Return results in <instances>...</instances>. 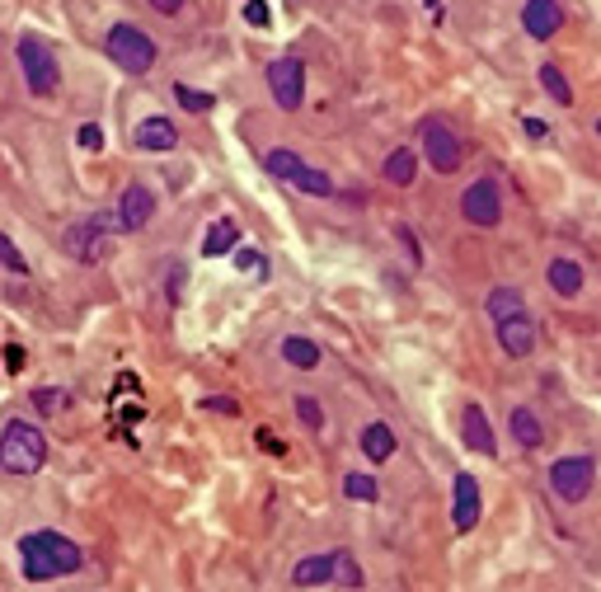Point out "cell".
<instances>
[{
    "label": "cell",
    "mask_w": 601,
    "mask_h": 592,
    "mask_svg": "<svg viewBox=\"0 0 601 592\" xmlns=\"http://www.w3.org/2000/svg\"><path fill=\"white\" fill-rule=\"evenodd\" d=\"M19 569L29 583H52V578L85 569V550L62 531H29V536H19Z\"/></svg>",
    "instance_id": "obj_1"
},
{
    "label": "cell",
    "mask_w": 601,
    "mask_h": 592,
    "mask_svg": "<svg viewBox=\"0 0 601 592\" xmlns=\"http://www.w3.org/2000/svg\"><path fill=\"white\" fill-rule=\"evenodd\" d=\"M47 466V437L38 423L10 419L0 433V470L5 475H38Z\"/></svg>",
    "instance_id": "obj_2"
},
{
    "label": "cell",
    "mask_w": 601,
    "mask_h": 592,
    "mask_svg": "<svg viewBox=\"0 0 601 592\" xmlns=\"http://www.w3.org/2000/svg\"><path fill=\"white\" fill-rule=\"evenodd\" d=\"M113 231H123V226H118V212L85 217V221H76V226H66L62 250L71 254L76 264H104L108 254H113Z\"/></svg>",
    "instance_id": "obj_3"
},
{
    "label": "cell",
    "mask_w": 601,
    "mask_h": 592,
    "mask_svg": "<svg viewBox=\"0 0 601 592\" xmlns=\"http://www.w3.org/2000/svg\"><path fill=\"white\" fill-rule=\"evenodd\" d=\"M15 57H19V71H24V85H29V94H38V99H52V94L62 90V66H57L52 47H47L38 33H24V38H19Z\"/></svg>",
    "instance_id": "obj_4"
},
{
    "label": "cell",
    "mask_w": 601,
    "mask_h": 592,
    "mask_svg": "<svg viewBox=\"0 0 601 592\" xmlns=\"http://www.w3.org/2000/svg\"><path fill=\"white\" fill-rule=\"evenodd\" d=\"M104 52L113 57L118 71H127V76H146V71L160 62V47H155L137 24H113L104 38Z\"/></svg>",
    "instance_id": "obj_5"
},
{
    "label": "cell",
    "mask_w": 601,
    "mask_h": 592,
    "mask_svg": "<svg viewBox=\"0 0 601 592\" xmlns=\"http://www.w3.org/2000/svg\"><path fill=\"white\" fill-rule=\"evenodd\" d=\"M597 484V461L592 456H559L550 466V489H555L564 503H583Z\"/></svg>",
    "instance_id": "obj_6"
},
{
    "label": "cell",
    "mask_w": 601,
    "mask_h": 592,
    "mask_svg": "<svg viewBox=\"0 0 601 592\" xmlns=\"http://www.w3.org/2000/svg\"><path fill=\"white\" fill-rule=\"evenodd\" d=\"M461 217L470 221V226H479V231H489V226H498L503 221V188H498V179H475V184L461 193Z\"/></svg>",
    "instance_id": "obj_7"
},
{
    "label": "cell",
    "mask_w": 601,
    "mask_h": 592,
    "mask_svg": "<svg viewBox=\"0 0 601 592\" xmlns=\"http://www.w3.org/2000/svg\"><path fill=\"white\" fill-rule=\"evenodd\" d=\"M268 90H273L282 113L301 109V99H306V66H301V57H273L268 62Z\"/></svg>",
    "instance_id": "obj_8"
},
{
    "label": "cell",
    "mask_w": 601,
    "mask_h": 592,
    "mask_svg": "<svg viewBox=\"0 0 601 592\" xmlns=\"http://www.w3.org/2000/svg\"><path fill=\"white\" fill-rule=\"evenodd\" d=\"M423 156H428V165L437 174H456L465 160V146L442 118H428V123H423Z\"/></svg>",
    "instance_id": "obj_9"
},
{
    "label": "cell",
    "mask_w": 601,
    "mask_h": 592,
    "mask_svg": "<svg viewBox=\"0 0 601 592\" xmlns=\"http://www.w3.org/2000/svg\"><path fill=\"white\" fill-rule=\"evenodd\" d=\"M479 508H484L479 480L470 470H461V475L451 480V527H456V536H470V531L479 527Z\"/></svg>",
    "instance_id": "obj_10"
},
{
    "label": "cell",
    "mask_w": 601,
    "mask_h": 592,
    "mask_svg": "<svg viewBox=\"0 0 601 592\" xmlns=\"http://www.w3.org/2000/svg\"><path fill=\"white\" fill-rule=\"evenodd\" d=\"M494 329H498V343H503L508 358H531V353H536V320H531V311L508 315V320H498Z\"/></svg>",
    "instance_id": "obj_11"
},
{
    "label": "cell",
    "mask_w": 601,
    "mask_h": 592,
    "mask_svg": "<svg viewBox=\"0 0 601 592\" xmlns=\"http://www.w3.org/2000/svg\"><path fill=\"white\" fill-rule=\"evenodd\" d=\"M155 217V193L146 184H127L118 198V226L123 231H146Z\"/></svg>",
    "instance_id": "obj_12"
},
{
    "label": "cell",
    "mask_w": 601,
    "mask_h": 592,
    "mask_svg": "<svg viewBox=\"0 0 601 592\" xmlns=\"http://www.w3.org/2000/svg\"><path fill=\"white\" fill-rule=\"evenodd\" d=\"M522 29H526V38H536V43L555 38V33L564 29V10H559V0H526L522 5Z\"/></svg>",
    "instance_id": "obj_13"
},
{
    "label": "cell",
    "mask_w": 601,
    "mask_h": 592,
    "mask_svg": "<svg viewBox=\"0 0 601 592\" xmlns=\"http://www.w3.org/2000/svg\"><path fill=\"white\" fill-rule=\"evenodd\" d=\"M461 437H465V447H470V452H479V456H494L498 452L494 423H489L484 405H465L461 409Z\"/></svg>",
    "instance_id": "obj_14"
},
{
    "label": "cell",
    "mask_w": 601,
    "mask_h": 592,
    "mask_svg": "<svg viewBox=\"0 0 601 592\" xmlns=\"http://www.w3.org/2000/svg\"><path fill=\"white\" fill-rule=\"evenodd\" d=\"M132 141H137V151H174V146H179V127H174L170 118L151 113V118H141L137 123Z\"/></svg>",
    "instance_id": "obj_15"
},
{
    "label": "cell",
    "mask_w": 601,
    "mask_h": 592,
    "mask_svg": "<svg viewBox=\"0 0 601 592\" xmlns=\"http://www.w3.org/2000/svg\"><path fill=\"white\" fill-rule=\"evenodd\" d=\"M292 583L296 588H324V583H334V555H306V560H296Z\"/></svg>",
    "instance_id": "obj_16"
},
{
    "label": "cell",
    "mask_w": 601,
    "mask_h": 592,
    "mask_svg": "<svg viewBox=\"0 0 601 592\" xmlns=\"http://www.w3.org/2000/svg\"><path fill=\"white\" fill-rule=\"evenodd\" d=\"M362 456H367L371 466H381V461H390V456H395V428H390V423H367V428H362Z\"/></svg>",
    "instance_id": "obj_17"
},
{
    "label": "cell",
    "mask_w": 601,
    "mask_h": 592,
    "mask_svg": "<svg viewBox=\"0 0 601 592\" xmlns=\"http://www.w3.org/2000/svg\"><path fill=\"white\" fill-rule=\"evenodd\" d=\"M240 245V221L235 217H221L207 226V240H202V254L207 259H221V254H231Z\"/></svg>",
    "instance_id": "obj_18"
},
{
    "label": "cell",
    "mask_w": 601,
    "mask_h": 592,
    "mask_svg": "<svg viewBox=\"0 0 601 592\" xmlns=\"http://www.w3.org/2000/svg\"><path fill=\"white\" fill-rule=\"evenodd\" d=\"M381 174H386V184H395V188H409V184H414V174H418L414 146H395V151L386 156V165H381Z\"/></svg>",
    "instance_id": "obj_19"
},
{
    "label": "cell",
    "mask_w": 601,
    "mask_h": 592,
    "mask_svg": "<svg viewBox=\"0 0 601 592\" xmlns=\"http://www.w3.org/2000/svg\"><path fill=\"white\" fill-rule=\"evenodd\" d=\"M545 278H550V287H555L559 296L583 292V264H578V259H555V264L545 268Z\"/></svg>",
    "instance_id": "obj_20"
},
{
    "label": "cell",
    "mask_w": 601,
    "mask_h": 592,
    "mask_svg": "<svg viewBox=\"0 0 601 592\" xmlns=\"http://www.w3.org/2000/svg\"><path fill=\"white\" fill-rule=\"evenodd\" d=\"M508 428H512V437H517V447H526V452H536L540 442H545V428H540V419L531 409H512Z\"/></svg>",
    "instance_id": "obj_21"
},
{
    "label": "cell",
    "mask_w": 601,
    "mask_h": 592,
    "mask_svg": "<svg viewBox=\"0 0 601 592\" xmlns=\"http://www.w3.org/2000/svg\"><path fill=\"white\" fill-rule=\"evenodd\" d=\"M484 311H489V320H508V315H517V311H526V296L517 292V287H494V292L484 296Z\"/></svg>",
    "instance_id": "obj_22"
},
{
    "label": "cell",
    "mask_w": 601,
    "mask_h": 592,
    "mask_svg": "<svg viewBox=\"0 0 601 592\" xmlns=\"http://www.w3.org/2000/svg\"><path fill=\"white\" fill-rule=\"evenodd\" d=\"M282 358L292 362V367H301V372H310V367H320V343L301 339V334H287L282 339Z\"/></svg>",
    "instance_id": "obj_23"
},
{
    "label": "cell",
    "mask_w": 601,
    "mask_h": 592,
    "mask_svg": "<svg viewBox=\"0 0 601 592\" xmlns=\"http://www.w3.org/2000/svg\"><path fill=\"white\" fill-rule=\"evenodd\" d=\"M301 165H306V160L296 156V151H287V146H273V151L263 156V170L273 174V179H282V184H292L296 174H301Z\"/></svg>",
    "instance_id": "obj_24"
},
{
    "label": "cell",
    "mask_w": 601,
    "mask_h": 592,
    "mask_svg": "<svg viewBox=\"0 0 601 592\" xmlns=\"http://www.w3.org/2000/svg\"><path fill=\"white\" fill-rule=\"evenodd\" d=\"M292 188H301V193H310V198H334V179L324 170H315V165H301V174L292 179Z\"/></svg>",
    "instance_id": "obj_25"
},
{
    "label": "cell",
    "mask_w": 601,
    "mask_h": 592,
    "mask_svg": "<svg viewBox=\"0 0 601 592\" xmlns=\"http://www.w3.org/2000/svg\"><path fill=\"white\" fill-rule=\"evenodd\" d=\"M540 85H545V94H550L555 104H564V109L573 104V85L564 80V71H559L555 62H545V66H540Z\"/></svg>",
    "instance_id": "obj_26"
},
{
    "label": "cell",
    "mask_w": 601,
    "mask_h": 592,
    "mask_svg": "<svg viewBox=\"0 0 601 592\" xmlns=\"http://www.w3.org/2000/svg\"><path fill=\"white\" fill-rule=\"evenodd\" d=\"M343 494L353 503H376L381 499V484L371 480V475H362V470H353V475H343Z\"/></svg>",
    "instance_id": "obj_27"
},
{
    "label": "cell",
    "mask_w": 601,
    "mask_h": 592,
    "mask_svg": "<svg viewBox=\"0 0 601 592\" xmlns=\"http://www.w3.org/2000/svg\"><path fill=\"white\" fill-rule=\"evenodd\" d=\"M334 583H343V588H362V583H367L362 564H357L348 550H334Z\"/></svg>",
    "instance_id": "obj_28"
},
{
    "label": "cell",
    "mask_w": 601,
    "mask_h": 592,
    "mask_svg": "<svg viewBox=\"0 0 601 592\" xmlns=\"http://www.w3.org/2000/svg\"><path fill=\"white\" fill-rule=\"evenodd\" d=\"M174 99H179V109H188V113H212L216 109V94L193 90V85H174Z\"/></svg>",
    "instance_id": "obj_29"
},
{
    "label": "cell",
    "mask_w": 601,
    "mask_h": 592,
    "mask_svg": "<svg viewBox=\"0 0 601 592\" xmlns=\"http://www.w3.org/2000/svg\"><path fill=\"white\" fill-rule=\"evenodd\" d=\"M66 405H71V395H66L62 386H43V390H33V409H38V414H47V419H52V414H62Z\"/></svg>",
    "instance_id": "obj_30"
},
{
    "label": "cell",
    "mask_w": 601,
    "mask_h": 592,
    "mask_svg": "<svg viewBox=\"0 0 601 592\" xmlns=\"http://www.w3.org/2000/svg\"><path fill=\"white\" fill-rule=\"evenodd\" d=\"M296 419L306 423L310 433H324V409L315 395H296Z\"/></svg>",
    "instance_id": "obj_31"
},
{
    "label": "cell",
    "mask_w": 601,
    "mask_h": 592,
    "mask_svg": "<svg viewBox=\"0 0 601 592\" xmlns=\"http://www.w3.org/2000/svg\"><path fill=\"white\" fill-rule=\"evenodd\" d=\"M0 268H10L15 278H24V273H29V259L19 254V245H15V240H10L5 231H0Z\"/></svg>",
    "instance_id": "obj_32"
},
{
    "label": "cell",
    "mask_w": 601,
    "mask_h": 592,
    "mask_svg": "<svg viewBox=\"0 0 601 592\" xmlns=\"http://www.w3.org/2000/svg\"><path fill=\"white\" fill-rule=\"evenodd\" d=\"M235 268H240V273H263V278H268V259H263L259 250H235Z\"/></svg>",
    "instance_id": "obj_33"
},
{
    "label": "cell",
    "mask_w": 601,
    "mask_h": 592,
    "mask_svg": "<svg viewBox=\"0 0 601 592\" xmlns=\"http://www.w3.org/2000/svg\"><path fill=\"white\" fill-rule=\"evenodd\" d=\"M245 19L254 29H268L273 24V10H268V0H245Z\"/></svg>",
    "instance_id": "obj_34"
},
{
    "label": "cell",
    "mask_w": 601,
    "mask_h": 592,
    "mask_svg": "<svg viewBox=\"0 0 601 592\" xmlns=\"http://www.w3.org/2000/svg\"><path fill=\"white\" fill-rule=\"evenodd\" d=\"M80 146H85V151H99V146H104V127L85 123V127H80Z\"/></svg>",
    "instance_id": "obj_35"
},
{
    "label": "cell",
    "mask_w": 601,
    "mask_h": 592,
    "mask_svg": "<svg viewBox=\"0 0 601 592\" xmlns=\"http://www.w3.org/2000/svg\"><path fill=\"white\" fill-rule=\"evenodd\" d=\"M202 409H212V414H226V419H235V414H240V405H235V400H226V395H212V400H202Z\"/></svg>",
    "instance_id": "obj_36"
},
{
    "label": "cell",
    "mask_w": 601,
    "mask_h": 592,
    "mask_svg": "<svg viewBox=\"0 0 601 592\" xmlns=\"http://www.w3.org/2000/svg\"><path fill=\"white\" fill-rule=\"evenodd\" d=\"M395 235H400V240H404V250H409V259H414V268L423 264V250H418V240H414V231H409V226H404V221H400V226H395Z\"/></svg>",
    "instance_id": "obj_37"
},
{
    "label": "cell",
    "mask_w": 601,
    "mask_h": 592,
    "mask_svg": "<svg viewBox=\"0 0 601 592\" xmlns=\"http://www.w3.org/2000/svg\"><path fill=\"white\" fill-rule=\"evenodd\" d=\"M5 367H10V372H19V367H24V348H19V343H10V348H5Z\"/></svg>",
    "instance_id": "obj_38"
},
{
    "label": "cell",
    "mask_w": 601,
    "mask_h": 592,
    "mask_svg": "<svg viewBox=\"0 0 601 592\" xmlns=\"http://www.w3.org/2000/svg\"><path fill=\"white\" fill-rule=\"evenodd\" d=\"M151 10H160V15H179L184 10V0H146Z\"/></svg>",
    "instance_id": "obj_39"
},
{
    "label": "cell",
    "mask_w": 601,
    "mask_h": 592,
    "mask_svg": "<svg viewBox=\"0 0 601 592\" xmlns=\"http://www.w3.org/2000/svg\"><path fill=\"white\" fill-rule=\"evenodd\" d=\"M522 127H526V137H550V127H545V123H540V118H522Z\"/></svg>",
    "instance_id": "obj_40"
},
{
    "label": "cell",
    "mask_w": 601,
    "mask_h": 592,
    "mask_svg": "<svg viewBox=\"0 0 601 592\" xmlns=\"http://www.w3.org/2000/svg\"><path fill=\"white\" fill-rule=\"evenodd\" d=\"M259 447H268V452H278L282 456V442L273 433H268V428H259Z\"/></svg>",
    "instance_id": "obj_41"
},
{
    "label": "cell",
    "mask_w": 601,
    "mask_h": 592,
    "mask_svg": "<svg viewBox=\"0 0 601 592\" xmlns=\"http://www.w3.org/2000/svg\"><path fill=\"white\" fill-rule=\"evenodd\" d=\"M597 132H601V118H597Z\"/></svg>",
    "instance_id": "obj_42"
}]
</instances>
